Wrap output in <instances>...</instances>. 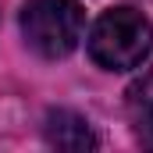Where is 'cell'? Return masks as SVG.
I'll list each match as a JSON object with an SVG mask.
<instances>
[{
  "label": "cell",
  "mask_w": 153,
  "mask_h": 153,
  "mask_svg": "<svg viewBox=\"0 0 153 153\" xmlns=\"http://www.w3.org/2000/svg\"><path fill=\"white\" fill-rule=\"evenodd\" d=\"M128 111H132L139 128L153 121V71H146L139 82H132V89H128Z\"/></svg>",
  "instance_id": "cell-4"
},
{
  "label": "cell",
  "mask_w": 153,
  "mask_h": 153,
  "mask_svg": "<svg viewBox=\"0 0 153 153\" xmlns=\"http://www.w3.org/2000/svg\"><path fill=\"white\" fill-rule=\"evenodd\" d=\"M139 135H143V143H146V146H153V121H150V125H143V128H139Z\"/></svg>",
  "instance_id": "cell-5"
},
{
  "label": "cell",
  "mask_w": 153,
  "mask_h": 153,
  "mask_svg": "<svg viewBox=\"0 0 153 153\" xmlns=\"http://www.w3.org/2000/svg\"><path fill=\"white\" fill-rule=\"evenodd\" d=\"M153 29L135 7H111L89 32V53L107 71H128L146 61Z\"/></svg>",
  "instance_id": "cell-1"
},
{
  "label": "cell",
  "mask_w": 153,
  "mask_h": 153,
  "mask_svg": "<svg viewBox=\"0 0 153 153\" xmlns=\"http://www.w3.org/2000/svg\"><path fill=\"white\" fill-rule=\"evenodd\" d=\"M82 4L78 0H29L22 11V32L43 57H68L82 39Z\"/></svg>",
  "instance_id": "cell-2"
},
{
  "label": "cell",
  "mask_w": 153,
  "mask_h": 153,
  "mask_svg": "<svg viewBox=\"0 0 153 153\" xmlns=\"http://www.w3.org/2000/svg\"><path fill=\"white\" fill-rule=\"evenodd\" d=\"M46 143L57 150H96V135L89 128L85 117L71 114V111H50L46 114Z\"/></svg>",
  "instance_id": "cell-3"
}]
</instances>
